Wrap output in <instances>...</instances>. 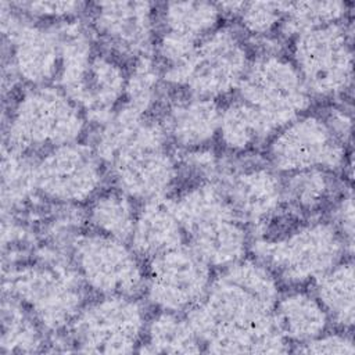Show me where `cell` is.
Returning <instances> with one entry per match:
<instances>
[{
	"label": "cell",
	"mask_w": 355,
	"mask_h": 355,
	"mask_svg": "<svg viewBox=\"0 0 355 355\" xmlns=\"http://www.w3.org/2000/svg\"><path fill=\"white\" fill-rule=\"evenodd\" d=\"M146 326V308L135 297L98 295L83 304L68 329L73 351L129 354L139 349Z\"/></svg>",
	"instance_id": "obj_9"
},
{
	"label": "cell",
	"mask_w": 355,
	"mask_h": 355,
	"mask_svg": "<svg viewBox=\"0 0 355 355\" xmlns=\"http://www.w3.org/2000/svg\"><path fill=\"white\" fill-rule=\"evenodd\" d=\"M279 330L287 341L306 343L329 329L330 320L313 293L301 287H290L279 294L273 308Z\"/></svg>",
	"instance_id": "obj_21"
},
{
	"label": "cell",
	"mask_w": 355,
	"mask_h": 355,
	"mask_svg": "<svg viewBox=\"0 0 355 355\" xmlns=\"http://www.w3.org/2000/svg\"><path fill=\"white\" fill-rule=\"evenodd\" d=\"M277 297L279 280L272 270L244 257L212 279L187 319L207 352H286L288 341L273 316Z\"/></svg>",
	"instance_id": "obj_1"
},
{
	"label": "cell",
	"mask_w": 355,
	"mask_h": 355,
	"mask_svg": "<svg viewBox=\"0 0 355 355\" xmlns=\"http://www.w3.org/2000/svg\"><path fill=\"white\" fill-rule=\"evenodd\" d=\"M71 254L85 286L98 295L136 297L144 290L140 257L123 240L92 230L73 240Z\"/></svg>",
	"instance_id": "obj_12"
},
{
	"label": "cell",
	"mask_w": 355,
	"mask_h": 355,
	"mask_svg": "<svg viewBox=\"0 0 355 355\" xmlns=\"http://www.w3.org/2000/svg\"><path fill=\"white\" fill-rule=\"evenodd\" d=\"M329 123L334 135L345 144L351 146L352 137V114L351 110H347L345 105H334L327 110L326 114H322Z\"/></svg>",
	"instance_id": "obj_36"
},
{
	"label": "cell",
	"mask_w": 355,
	"mask_h": 355,
	"mask_svg": "<svg viewBox=\"0 0 355 355\" xmlns=\"http://www.w3.org/2000/svg\"><path fill=\"white\" fill-rule=\"evenodd\" d=\"M220 17L215 3L171 1L162 6L158 21L161 32L197 43L219 26Z\"/></svg>",
	"instance_id": "obj_26"
},
{
	"label": "cell",
	"mask_w": 355,
	"mask_h": 355,
	"mask_svg": "<svg viewBox=\"0 0 355 355\" xmlns=\"http://www.w3.org/2000/svg\"><path fill=\"white\" fill-rule=\"evenodd\" d=\"M171 201L189 247L211 268L225 269L245 257L247 227L215 180H198Z\"/></svg>",
	"instance_id": "obj_3"
},
{
	"label": "cell",
	"mask_w": 355,
	"mask_h": 355,
	"mask_svg": "<svg viewBox=\"0 0 355 355\" xmlns=\"http://www.w3.org/2000/svg\"><path fill=\"white\" fill-rule=\"evenodd\" d=\"M44 329L14 297L4 294L1 302V352L33 354L44 344Z\"/></svg>",
	"instance_id": "obj_28"
},
{
	"label": "cell",
	"mask_w": 355,
	"mask_h": 355,
	"mask_svg": "<svg viewBox=\"0 0 355 355\" xmlns=\"http://www.w3.org/2000/svg\"><path fill=\"white\" fill-rule=\"evenodd\" d=\"M11 6L31 19L51 24L76 18L86 8V4L80 1H17Z\"/></svg>",
	"instance_id": "obj_33"
},
{
	"label": "cell",
	"mask_w": 355,
	"mask_h": 355,
	"mask_svg": "<svg viewBox=\"0 0 355 355\" xmlns=\"http://www.w3.org/2000/svg\"><path fill=\"white\" fill-rule=\"evenodd\" d=\"M298 352L305 354H344L354 355L355 345L351 336V331L337 330V331H323L318 337L298 344Z\"/></svg>",
	"instance_id": "obj_35"
},
{
	"label": "cell",
	"mask_w": 355,
	"mask_h": 355,
	"mask_svg": "<svg viewBox=\"0 0 355 355\" xmlns=\"http://www.w3.org/2000/svg\"><path fill=\"white\" fill-rule=\"evenodd\" d=\"M1 31L8 47L12 82L29 86L49 85L58 76L60 42L53 24L33 22L11 3H1Z\"/></svg>",
	"instance_id": "obj_13"
},
{
	"label": "cell",
	"mask_w": 355,
	"mask_h": 355,
	"mask_svg": "<svg viewBox=\"0 0 355 355\" xmlns=\"http://www.w3.org/2000/svg\"><path fill=\"white\" fill-rule=\"evenodd\" d=\"M220 107L218 101L186 94L172 100L159 121L166 137L182 151L209 147L218 137Z\"/></svg>",
	"instance_id": "obj_19"
},
{
	"label": "cell",
	"mask_w": 355,
	"mask_h": 355,
	"mask_svg": "<svg viewBox=\"0 0 355 355\" xmlns=\"http://www.w3.org/2000/svg\"><path fill=\"white\" fill-rule=\"evenodd\" d=\"M287 4L282 1H243L237 18L243 31L255 39L270 36L280 26Z\"/></svg>",
	"instance_id": "obj_32"
},
{
	"label": "cell",
	"mask_w": 355,
	"mask_h": 355,
	"mask_svg": "<svg viewBox=\"0 0 355 355\" xmlns=\"http://www.w3.org/2000/svg\"><path fill=\"white\" fill-rule=\"evenodd\" d=\"M354 279V262L348 257L312 282L313 294L326 311L330 323L345 331L352 330L355 320Z\"/></svg>",
	"instance_id": "obj_23"
},
{
	"label": "cell",
	"mask_w": 355,
	"mask_h": 355,
	"mask_svg": "<svg viewBox=\"0 0 355 355\" xmlns=\"http://www.w3.org/2000/svg\"><path fill=\"white\" fill-rule=\"evenodd\" d=\"M202 345L187 318L178 312L158 311L147 320L137 351L148 354H196Z\"/></svg>",
	"instance_id": "obj_25"
},
{
	"label": "cell",
	"mask_w": 355,
	"mask_h": 355,
	"mask_svg": "<svg viewBox=\"0 0 355 355\" xmlns=\"http://www.w3.org/2000/svg\"><path fill=\"white\" fill-rule=\"evenodd\" d=\"M183 239L184 234L173 211L172 201L165 197L143 204L137 211L129 240L135 252L140 258L150 261L182 245Z\"/></svg>",
	"instance_id": "obj_20"
},
{
	"label": "cell",
	"mask_w": 355,
	"mask_h": 355,
	"mask_svg": "<svg viewBox=\"0 0 355 355\" xmlns=\"http://www.w3.org/2000/svg\"><path fill=\"white\" fill-rule=\"evenodd\" d=\"M237 92V97L258 111L275 133L306 112L312 101L295 65L282 53L252 57Z\"/></svg>",
	"instance_id": "obj_10"
},
{
	"label": "cell",
	"mask_w": 355,
	"mask_h": 355,
	"mask_svg": "<svg viewBox=\"0 0 355 355\" xmlns=\"http://www.w3.org/2000/svg\"><path fill=\"white\" fill-rule=\"evenodd\" d=\"M211 282V266L190 247L179 245L150 259L144 291L158 311L182 313L202 300Z\"/></svg>",
	"instance_id": "obj_15"
},
{
	"label": "cell",
	"mask_w": 355,
	"mask_h": 355,
	"mask_svg": "<svg viewBox=\"0 0 355 355\" xmlns=\"http://www.w3.org/2000/svg\"><path fill=\"white\" fill-rule=\"evenodd\" d=\"M86 116L57 86H29L12 103L6 122V143L22 153L47 151L78 141Z\"/></svg>",
	"instance_id": "obj_6"
},
{
	"label": "cell",
	"mask_w": 355,
	"mask_h": 355,
	"mask_svg": "<svg viewBox=\"0 0 355 355\" xmlns=\"http://www.w3.org/2000/svg\"><path fill=\"white\" fill-rule=\"evenodd\" d=\"M157 10L148 1H100L92 7V28L105 53L137 61L157 42Z\"/></svg>",
	"instance_id": "obj_17"
},
{
	"label": "cell",
	"mask_w": 355,
	"mask_h": 355,
	"mask_svg": "<svg viewBox=\"0 0 355 355\" xmlns=\"http://www.w3.org/2000/svg\"><path fill=\"white\" fill-rule=\"evenodd\" d=\"M250 61L243 36L232 26H218L182 64L164 69V79L186 94L218 101L239 87Z\"/></svg>",
	"instance_id": "obj_7"
},
{
	"label": "cell",
	"mask_w": 355,
	"mask_h": 355,
	"mask_svg": "<svg viewBox=\"0 0 355 355\" xmlns=\"http://www.w3.org/2000/svg\"><path fill=\"white\" fill-rule=\"evenodd\" d=\"M161 86V68L154 62L153 57H143L133 62L128 71V82L121 105L146 115L158 100Z\"/></svg>",
	"instance_id": "obj_31"
},
{
	"label": "cell",
	"mask_w": 355,
	"mask_h": 355,
	"mask_svg": "<svg viewBox=\"0 0 355 355\" xmlns=\"http://www.w3.org/2000/svg\"><path fill=\"white\" fill-rule=\"evenodd\" d=\"M137 211L133 200L118 189L97 193L90 201L86 220L93 232L119 240H129Z\"/></svg>",
	"instance_id": "obj_27"
},
{
	"label": "cell",
	"mask_w": 355,
	"mask_h": 355,
	"mask_svg": "<svg viewBox=\"0 0 355 355\" xmlns=\"http://www.w3.org/2000/svg\"><path fill=\"white\" fill-rule=\"evenodd\" d=\"M275 135L265 118L241 98H234L220 108L218 140L234 155L250 153L266 144Z\"/></svg>",
	"instance_id": "obj_22"
},
{
	"label": "cell",
	"mask_w": 355,
	"mask_h": 355,
	"mask_svg": "<svg viewBox=\"0 0 355 355\" xmlns=\"http://www.w3.org/2000/svg\"><path fill=\"white\" fill-rule=\"evenodd\" d=\"M347 147L322 114L304 112L269 139L266 158L277 173L287 175L306 169L334 173L347 166Z\"/></svg>",
	"instance_id": "obj_11"
},
{
	"label": "cell",
	"mask_w": 355,
	"mask_h": 355,
	"mask_svg": "<svg viewBox=\"0 0 355 355\" xmlns=\"http://www.w3.org/2000/svg\"><path fill=\"white\" fill-rule=\"evenodd\" d=\"M35 172L37 193L60 205L90 201L104 182L103 162L94 148L78 141L44 151Z\"/></svg>",
	"instance_id": "obj_14"
},
{
	"label": "cell",
	"mask_w": 355,
	"mask_h": 355,
	"mask_svg": "<svg viewBox=\"0 0 355 355\" xmlns=\"http://www.w3.org/2000/svg\"><path fill=\"white\" fill-rule=\"evenodd\" d=\"M309 96L319 100L345 97L352 89V25L343 21L293 37L291 58Z\"/></svg>",
	"instance_id": "obj_8"
},
{
	"label": "cell",
	"mask_w": 355,
	"mask_h": 355,
	"mask_svg": "<svg viewBox=\"0 0 355 355\" xmlns=\"http://www.w3.org/2000/svg\"><path fill=\"white\" fill-rule=\"evenodd\" d=\"M252 252L288 287L309 284L345 255H352L334 226L316 218L298 222L283 233L258 237Z\"/></svg>",
	"instance_id": "obj_5"
},
{
	"label": "cell",
	"mask_w": 355,
	"mask_h": 355,
	"mask_svg": "<svg viewBox=\"0 0 355 355\" xmlns=\"http://www.w3.org/2000/svg\"><path fill=\"white\" fill-rule=\"evenodd\" d=\"M337 180L330 171L306 169L287 173L283 179V204L290 212L315 215L331 204L340 193Z\"/></svg>",
	"instance_id": "obj_24"
},
{
	"label": "cell",
	"mask_w": 355,
	"mask_h": 355,
	"mask_svg": "<svg viewBox=\"0 0 355 355\" xmlns=\"http://www.w3.org/2000/svg\"><path fill=\"white\" fill-rule=\"evenodd\" d=\"M85 287L75 265L49 245L37 261L11 266L3 279L4 294L18 300L47 331L71 324L86 302Z\"/></svg>",
	"instance_id": "obj_4"
},
{
	"label": "cell",
	"mask_w": 355,
	"mask_h": 355,
	"mask_svg": "<svg viewBox=\"0 0 355 355\" xmlns=\"http://www.w3.org/2000/svg\"><path fill=\"white\" fill-rule=\"evenodd\" d=\"M128 71L108 53H94L76 86L68 96L96 125L104 122L122 103Z\"/></svg>",
	"instance_id": "obj_18"
},
{
	"label": "cell",
	"mask_w": 355,
	"mask_h": 355,
	"mask_svg": "<svg viewBox=\"0 0 355 355\" xmlns=\"http://www.w3.org/2000/svg\"><path fill=\"white\" fill-rule=\"evenodd\" d=\"M349 4L345 1H295L288 3L279 26L282 35H297L347 19Z\"/></svg>",
	"instance_id": "obj_30"
},
{
	"label": "cell",
	"mask_w": 355,
	"mask_h": 355,
	"mask_svg": "<svg viewBox=\"0 0 355 355\" xmlns=\"http://www.w3.org/2000/svg\"><path fill=\"white\" fill-rule=\"evenodd\" d=\"M168 141L159 121L119 105L97 125L93 148L115 189L146 202L165 198L176 184L179 162Z\"/></svg>",
	"instance_id": "obj_2"
},
{
	"label": "cell",
	"mask_w": 355,
	"mask_h": 355,
	"mask_svg": "<svg viewBox=\"0 0 355 355\" xmlns=\"http://www.w3.org/2000/svg\"><path fill=\"white\" fill-rule=\"evenodd\" d=\"M341 236L347 250L352 254L354 248V196L351 186L345 187L331 202L330 220Z\"/></svg>",
	"instance_id": "obj_34"
},
{
	"label": "cell",
	"mask_w": 355,
	"mask_h": 355,
	"mask_svg": "<svg viewBox=\"0 0 355 355\" xmlns=\"http://www.w3.org/2000/svg\"><path fill=\"white\" fill-rule=\"evenodd\" d=\"M35 165L36 162H32L26 153L4 146L1 162V200L4 212L22 208L37 193Z\"/></svg>",
	"instance_id": "obj_29"
},
{
	"label": "cell",
	"mask_w": 355,
	"mask_h": 355,
	"mask_svg": "<svg viewBox=\"0 0 355 355\" xmlns=\"http://www.w3.org/2000/svg\"><path fill=\"white\" fill-rule=\"evenodd\" d=\"M215 182L244 225L266 229L283 211V179L265 164H223Z\"/></svg>",
	"instance_id": "obj_16"
}]
</instances>
